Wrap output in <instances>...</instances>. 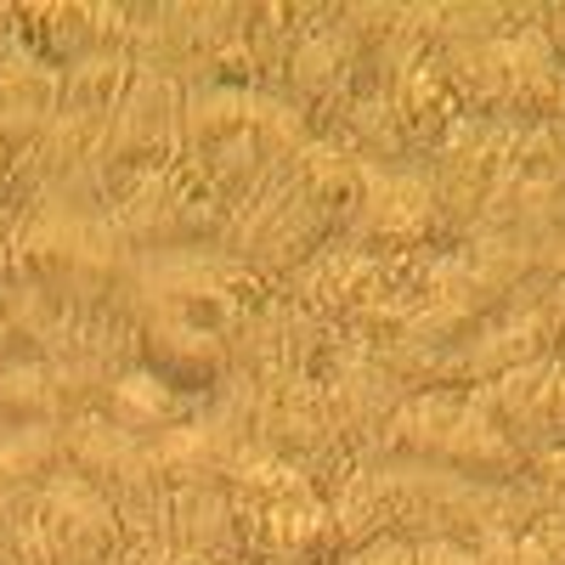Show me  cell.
<instances>
[{
	"mask_svg": "<svg viewBox=\"0 0 565 565\" xmlns=\"http://www.w3.org/2000/svg\"><path fill=\"white\" fill-rule=\"evenodd\" d=\"M63 407L52 391V367L18 356L12 367H0V436H18V430H45Z\"/></svg>",
	"mask_w": 565,
	"mask_h": 565,
	"instance_id": "obj_10",
	"label": "cell"
},
{
	"mask_svg": "<svg viewBox=\"0 0 565 565\" xmlns=\"http://www.w3.org/2000/svg\"><path fill=\"white\" fill-rule=\"evenodd\" d=\"M18 260L29 289H40L52 306H97L119 271L114 238L74 210H40L18 244Z\"/></svg>",
	"mask_w": 565,
	"mask_h": 565,
	"instance_id": "obj_2",
	"label": "cell"
},
{
	"mask_svg": "<svg viewBox=\"0 0 565 565\" xmlns=\"http://www.w3.org/2000/svg\"><path fill=\"white\" fill-rule=\"evenodd\" d=\"M141 356H148L153 380H164L175 391H204L226 362L221 340L210 328H193L186 317H153L141 328Z\"/></svg>",
	"mask_w": 565,
	"mask_h": 565,
	"instance_id": "obj_7",
	"label": "cell"
},
{
	"mask_svg": "<svg viewBox=\"0 0 565 565\" xmlns=\"http://www.w3.org/2000/svg\"><path fill=\"white\" fill-rule=\"evenodd\" d=\"M52 103H57V85L40 63H0V148H7V159L40 136Z\"/></svg>",
	"mask_w": 565,
	"mask_h": 565,
	"instance_id": "obj_9",
	"label": "cell"
},
{
	"mask_svg": "<svg viewBox=\"0 0 565 565\" xmlns=\"http://www.w3.org/2000/svg\"><path fill=\"white\" fill-rule=\"evenodd\" d=\"M0 159H7V148H0Z\"/></svg>",
	"mask_w": 565,
	"mask_h": 565,
	"instance_id": "obj_14",
	"label": "cell"
},
{
	"mask_svg": "<svg viewBox=\"0 0 565 565\" xmlns=\"http://www.w3.org/2000/svg\"><path fill=\"white\" fill-rule=\"evenodd\" d=\"M63 463L68 476L85 481L90 492H103L114 509H141L153 503V487H159V469L153 458L136 447V436H125L119 424H97L85 418L63 436Z\"/></svg>",
	"mask_w": 565,
	"mask_h": 565,
	"instance_id": "obj_5",
	"label": "cell"
},
{
	"mask_svg": "<svg viewBox=\"0 0 565 565\" xmlns=\"http://www.w3.org/2000/svg\"><path fill=\"white\" fill-rule=\"evenodd\" d=\"M18 356H12V334H7V322H0V367H12Z\"/></svg>",
	"mask_w": 565,
	"mask_h": 565,
	"instance_id": "obj_13",
	"label": "cell"
},
{
	"mask_svg": "<svg viewBox=\"0 0 565 565\" xmlns=\"http://www.w3.org/2000/svg\"><path fill=\"white\" fill-rule=\"evenodd\" d=\"M57 476H63V436L52 424H45V430L0 436V532L29 521L34 503L45 498V487Z\"/></svg>",
	"mask_w": 565,
	"mask_h": 565,
	"instance_id": "obj_6",
	"label": "cell"
},
{
	"mask_svg": "<svg viewBox=\"0 0 565 565\" xmlns=\"http://www.w3.org/2000/svg\"><path fill=\"white\" fill-rule=\"evenodd\" d=\"M503 413V436H526V441H565V367L554 373H521L514 385H503L498 396Z\"/></svg>",
	"mask_w": 565,
	"mask_h": 565,
	"instance_id": "obj_8",
	"label": "cell"
},
{
	"mask_svg": "<svg viewBox=\"0 0 565 565\" xmlns=\"http://www.w3.org/2000/svg\"><path fill=\"white\" fill-rule=\"evenodd\" d=\"M45 565H108L119 554V509L74 476H57L29 514Z\"/></svg>",
	"mask_w": 565,
	"mask_h": 565,
	"instance_id": "obj_4",
	"label": "cell"
},
{
	"mask_svg": "<svg viewBox=\"0 0 565 565\" xmlns=\"http://www.w3.org/2000/svg\"><path fill=\"white\" fill-rule=\"evenodd\" d=\"M407 452L430 458L441 469H458L469 481H503L509 469H521V447H514L498 424L481 413H469L458 402H418L402 413V436Z\"/></svg>",
	"mask_w": 565,
	"mask_h": 565,
	"instance_id": "obj_3",
	"label": "cell"
},
{
	"mask_svg": "<svg viewBox=\"0 0 565 565\" xmlns=\"http://www.w3.org/2000/svg\"><path fill=\"white\" fill-rule=\"evenodd\" d=\"M413 565H487V559H481V554H463V548H452V543H430V548L413 554Z\"/></svg>",
	"mask_w": 565,
	"mask_h": 565,
	"instance_id": "obj_12",
	"label": "cell"
},
{
	"mask_svg": "<svg viewBox=\"0 0 565 565\" xmlns=\"http://www.w3.org/2000/svg\"><path fill=\"white\" fill-rule=\"evenodd\" d=\"M232 498L255 565H322L334 554V514L295 469H249L232 481Z\"/></svg>",
	"mask_w": 565,
	"mask_h": 565,
	"instance_id": "obj_1",
	"label": "cell"
},
{
	"mask_svg": "<svg viewBox=\"0 0 565 565\" xmlns=\"http://www.w3.org/2000/svg\"><path fill=\"white\" fill-rule=\"evenodd\" d=\"M487 565H554L543 543H492Z\"/></svg>",
	"mask_w": 565,
	"mask_h": 565,
	"instance_id": "obj_11",
	"label": "cell"
}]
</instances>
